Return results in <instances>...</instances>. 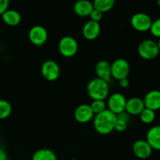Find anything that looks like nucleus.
<instances>
[{"mask_svg":"<svg viewBox=\"0 0 160 160\" xmlns=\"http://www.w3.org/2000/svg\"><path fill=\"white\" fill-rule=\"evenodd\" d=\"M149 31L153 36L160 38V17L152 21Z\"/></svg>","mask_w":160,"mask_h":160,"instance_id":"24","label":"nucleus"},{"mask_svg":"<svg viewBox=\"0 0 160 160\" xmlns=\"http://www.w3.org/2000/svg\"><path fill=\"white\" fill-rule=\"evenodd\" d=\"M145 108L155 111L160 109V91L152 90L145 95L143 99Z\"/></svg>","mask_w":160,"mask_h":160,"instance_id":"14","label":"nucleus"},{"mask_svg":"<svg viewBox=\"0 0 160 160\" xmlns=\"http://www.w3.org/2000/svg\"><path fill=\"white\" fill-rule=\"evenodd\" d=\"M127 128H128V123L123 121V120H117V122H116L114 130L117 131L118 132H123V131H124L127 129Z\"/></svg>","mask_w":160,"mask_h":160,"instance_id":"26","label":"nucleus"},{"mask_svg":"<svg viewBox=\"0 0 160 160\" xmlns=\"http://www.w3.org/2000/svg\"><path fill=\"white\" fill-rule=\"evenodd\" d=\"M152 23V20L151 17L148 14L142 12H136L131 17V26L136 31H141V32L149 31Z\"/></svg>","mask_w":160,"mask_h":160,"instance_id":"6","label":"nucleus"},{"mask_svg":"<svg viewBox=\"0 0 160 160\" xmlns=\"http://www.w3.org/2000/svg\"><path fill=\"white\" fill-rule=\"evenodd\" d=\"M92 3H93L94 9L103 13L110 10L113 7L115 2L114 0H95Z\"/></svg>","mask_w":160,"mask_h":160,"instance_id":"20","label":"nucleus"},{"mask_svg":"<svg viewBox=\"0 0 160 160\" xmlns=\"http://www.w3.org/2000/svg\"><path fill=\"white\" fill-rule=\"evenodd\" d=\"M101 32V26L98 22L88 20L84 24L82 28V34L87 40H95L99 36Z\"/></svg>","mask_w":160,"mask_h":160,"instance_id":"12","label":"nucleus"},{"mask_svg":"<svg viewBox=\"0 0 160 160\" xmlns=\"http://www.w3.org/2000/svg\"><path fill=\"white\" fill-rule=\"evenodd\" d=\"M138 54L142 59L150 60L153 59L158 56L159 54V49L158 48L157 42L152 39L144 40L139 44L138 48Z\"/></svg>","mask_w":160,"mask_h":160,"instance_id":"3","label":"nucleus"},{"mask_svg":"<svg viewBox=\"0 0 160 160\" xmlns=\"http://www.w3.org/2000/svg\"><path fill=\"white\" fill-rule=\"evenodd\" d=\"M117 122V115L106 109L103 112L95 115L93 125L95 130L100 134L107 135L114 131Z\"/></svg>","mask_w":160,"mask_h":160,"instance_id":"1","label":"nucleus"},{"mask_svg":"<svg viewBox=\"0 0 160 160\" xmlns=\"http://www.w3.org/2000/svg\"><path fill=\"white\" fill-rule=\"evenodd\" d=\"M95 73L97 78L109 82L112 78L111 64L106 60H100L95 65Z\"/></svg>","mask_w":160,"mask_h":160,"instance_id":"15","label":"nucleus"},{"mask_svg":"<svg viewBox=\"0 0 160 160\" xmlns=\"http://www.w3.org/2000/svg\"><path fill=\"white\" fill-rule=\"evenodd\" d=\"M102 15H103L102 12L97 10V9H94L93 10H92V12H91L90 15H89V17H90L91 20L99 23V21L102 20Z\"/></svg>","mask_w":160,"mask_h":160,"instance_id":"25","label":"nucleus"},{"mask_svg":"<svg viewBox=\"0 0 160 160\" xmlns=\"http://www.w3.org/2000/svg\"><path fill=\"white\" fill-rule=\"evenodd\" d=\"M73 11L80 17H88L94 9L93 3L88 0H80L73 5Z\"/></svg>","mask_w":160,"mask_h":160,"instance_id":"17","label":"nucleus"},{"mask_svg":"<svg viewBox=\"0 0 160 160\" xmlns=\"http://www.w3.org/2000/svg\"><path fill=\"white\" fill-rule=\"evenodd\" d=\"M145 108V103H144L143 99L141 98L133 97L129 99H127L125 111L129 115H140Z\"/></svg>","mask_w":160,"mask_h":160,"instance_id":"13","label":"nucleus"},{"mask_svg":"<svg viewBox=\"0 0 160 160\" xmlns=\"http://www.w3.org/2000/svg\"><path fill=\"white\" fill-rule=\"evenodd\" d=\"M87 92L93 100H105L109 95V82L100 78H94L88 82Z\"/></svg>","mask_w":160,"mask_h":160,"instance_id":"2","label":"nucleus"},{"mask_svg":"<svg viewBox=\"0 0 160 160\" xmlns=\"http://www.w3.org/2000/svg\"><path fill=\"white\" fill-rule=\"evenodd\" d=\"M48 31L42 25H34L30 29L28 33L29 40L33 45L41 47L48 39Z\"/></svg>","mask_w":160,"mask_h":160,"instance_id":"8","label":"nucleus"},{"mask_svg":"<svg viewBox=\"0 0 160 160\" xmlns=\"http://www.w3.org/2000/svg\"><path fill=\"white\" fill-rule=\"evenodd\" d=\"M90 106L95 115L100 113L107 109L106 102L104 100H93V102L91 103Z\"/></svg>","mask_w":160,"mask_h":160,"instance_id":"23","label":"nucleus"},{"mask_svg":"<svg viewBox=\"0 0 160 160\" xmlns=\"http://www.w3.org/2000/svg\"><path fill=\"white\" fill-rule=\"evenodd\" d=\"M146 141L152 149L160 151V125L152 127L148 130Z\"/></svg>","mask_w":160,"mask_h":160,"instance_id":"16","label":"nucleus"},{"mask_svg":"<svg viewBox=\"0 0 160 160\" xmlns=\"http://www.w3.org/2000/svg\"><path fill=\"white\" fill-rule=\"evenodd\" d=\"M12 106L7 100L0 99V120L8 118L12 113Z\"/></svg>","mask_w":160,"mask_h":160,"instance_id":"21","label":"nucleus"},{"mask_svg":"<svg viewBox=\"0 0 160 160\" xmlns=\"http://www.w3.org/2000/svg\"><path fill=\"white\" fill-rule=\"evenodd\" d=\"M0 160H8V156L6 152L0 148Z\"/></svg>","mask_w":160,"mask_h":160,"instance_id":"30","label":"nucleus"},{"mask_svg":"<svg viewBox=\"0 0 160 160\" xmlns=\"http://www.w3.org/2000/svg\"><path fill=\"white\" fill-rule=\"evenodd\" d=\"M117 120H123V121L126 122V123H128V122L130 121V115L126 112V111H123V112L117 114Z\"/></svg>","mask_w":160,"mask_h":160,"instance_id":"28","label":"nucleus"},{"mask_svg":"<svg viewBox=\"0 0 160 160\" xmlns=\"http://www.w3.org/2000/svg\"><path fill=\"white\" fill-rule=\"evenodd\" d=\"M119 84L121 88H128L130 85V81L128 80V78H123V79H121L119 81Z\"/></svg>","mask_w":160,"mask_h":160,"instance_id":"29","label":"nucleus"},{"mask_svg":"<svg viewBox=\"0 0 160 160\" xmlns=\"http://www.w3.org/2000/svg\"><path fill=\"white\" fill-rule=\"evenodd\" d=\"M157 45H158V48H159V52H160V38L159 39V42H157Z\"/></svg>","mask_w":160,"mask_h":160,"instance_id":"31","label":"nucleus"},{"mask_svg":"<svg viewBox=\"0 0 160 160\" xmlns=\"http://www.w3.org/2000/svg\"><path fill=\"white\" fill-rule=\"evenodd\" d=\"M70 160H78V159H70Z\"/></svg>","mask_w":160,"mask_h":160,"instance_id":"33","label":"nucleus"},{"mask_svg":"<svg viewBox=\"0 0 160 160\" xmlns=\"http://www.w3.org/2000/svg\"><path fill=\"white\" fill-rule=\"evenodd\" d=\"M139 117L142 123L145 124H149L152 123L156 119V112L148 108H145L140 113Z\"/></svg>","mask_w":160,"mask_h":160,"instance_id":"22","label":"nucleus"},{"mask_svg":"<svg viewBox=\"0 0 160 160\" xmlns=\"http://www.w3.org/2000/svg\"><path fill=\"white\" fill-rule=\"evenodd\" d=\"M32 160H57V158L52 150L48 148H41L34 153Z\"/></svg>","mask_w":160,"mask_h":160,"instance_id":"19","label":"nucleus"},{"mask_svg":"<svg viewBox=\"0 0 160 160\" xmlns=\"http://www.w3.org/2000/svg\"><path fill=\"white\" fill-rule=\"evenodd\" d=\"M58 48L60 54L64 57H73L78 52V43L72 36H64L59 40Z\"/></svg>","mask_w":160,"mask_h":160,"instance_id":"4","label":"nucleus"},{"mask_svg":"<svg viewBox=\"0 0 160 160\" xmlns=\"http://www.w3.org/2000/svg\"><path fill=\"white\" fill-rule=\"evenodd\" d=\"M2 19L3 22L8 26L15 27L17 26L21 21V16L18 11L15 10V9H8L2 15Z\"/></svg>","mask_w":160,"mask_h":160,"instance_id":"18","label":"nucleus"},{"mask_svg":"<svg viewBox=\"0 0 160 160\" xmlns=\"http://www.w3.org/2000/svg\"><path fill=\"white\" fill-rule=\"evenodd\" d=\"M126 103L127 98H125L124 95L120 92H115L109 97L106 106L109 111L117 115L125 111Z\"/></svg>","mask_w":160,"mask_h":160,"instance_id":"7","label":"nucleus"},{"mask_svg":"<svg viewBox=\"0 0 160 160\" xmlns=\"http://www.w3.org/2000/svg\"><path fill=\"white\" fill-rule=\"evenodd\" d=\"M9 2L8 0H0V16L2 15L9 8Z\"/></svg>","mask_w":160,"mask_h":160,"instance_id":"27","label":"nucleus"},{"mask_svg":"<svg viewBox=\"0 0 160 160\" xmlns=\"http://www.w3.org/2000/svg\"><path fill=\"white\" fill-rule=\"evenodd\" d=\"M131 66L124 59H117L111 64V74L115 79L120 80L127 78L130 73Z\"/></svg>","mask_w":160,"mask_h":160,"instance_id":"5","label":"nucleus"},{"mask_svg":"<svg viewBox=\"0 0 160 160\" xmlns=\"http://www.w3.org/2000/svg\"><path fill=\"white\" fill-rule=\"evenodd\" d=\"M157 4H158V6H159V7H160V0H158V1H157Z\"/></svg>","mask_w":160,"mask_h":160,"instance_id":"32","label":"nucleus"},{"mask_svg":"<svg viewBox=\"0 0 160 160\" xmlns=\"http://www.w3.org/2000/svg\"><path fill=\"white\" fill-rule=\"evenodd\" d=\"M152 148L146 140H137L132 146V151L134 156L141 159H148L152 153Z\"/></svg>","mask_w":160,"mask_h":160,"instance_id":"10","label":"nucleus"},{"mask_svg":"<svg viewBox=\"0 0 160 160\" xmlns=\"http://www.w3.org/2000/svg\"><path fill=\"white\" fill-rule=\"evenodd\" d=\"M41 72L45 80L48 81H55L60 75V68L56 61L46 60L42 63Z\"/></svg>","mask_w":160,"mask_h":160,"instance_id":"9","label":"nucleus"},{"mask_svg":"<svg viewBox=\"0 0 160 160\" xmlns=\"http://www.w3.org/2000/svg\"><path fill=\"white\" fill-rule=\"evenodd\" d=\"M95 117L90 105L82 104L78 106L74 111V118L78 123H85L91 121Z\"/></svg>","mask_w":160,"mask_h":160,"instance_id":"11","label":"nucleus"}]
</instances>
